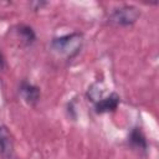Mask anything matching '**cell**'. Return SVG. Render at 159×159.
Returning a JSON list of instances; mask_svg holds the SVG:
<instances>
[{"label": "cell", "instance_id": "1", "mask_svg": "<svg viewBox=\"0 0 159 159\" xmlns=\"http://www.w3.org/2000/svg\"><path fill=\"white\" fill-rule=\"evenodd\" d=\"M83 46V35L81 32H71L53 37L50 42V48L58 56L66 60L76 57Z\"/></svg>", "mask_w": 159, "mask_h": 159}, {"label": "cell", "instance_id": "2", "mask_svg": "<svg viewBox=\"0 0 159 159\" xmlns=\"http://www.w3.org/2000/svg\"><path fill=\"white\" fill-rule=\"evenodd\" d=\"M140 10L134 5H122L114 7L107 16V24L117 27H128L137 22Z\"/></svg>", "mask_w": 159, "mask_h": 159}, {"label": "cell", "instance_id": "4", "mask_svg": "<svg viewBox=\"0 0 159 159\" xmlns=\"http://www.w3.org/2000/svg\"><path fill=\"white\" fill-rule=\"evenodd\" d=\"M127 144L133 149L137 150L139 153L145 154L148 152V140L145 134L143 133L140 127H133L129 133H128V138H127Z\"/></svg>", "mask_w": 159, "mask_h": 159}, {"label": "cell", "instance_id": "5", "mask_svg": "<svg viewBox=\"0 0 159 159\" xmlns=\"http://www.w3.org/2000/svg\"><path fill=\"white\" fill-rule=\"evenodd\" d=\"M12 34L15 35L16 40H19L20 45L24 47H30L36 41V32L35 30L27 24H17L12 29Z\"/></svg>", "mask_w": 159, "mask_h": 159}, {"label": "cell", "instance_id": "6", "mask_svg": "<svg viewBox=\"0 0 159 159\" xmlns=\"http://www.w3.org/2000/svg\"><path fill=\"white\" fill-rule=\"evenodd\" d=\"M120 103V97L118 93L112 92L108 96H103L101 99H98L96 103H93L94 112L97 114H103V113H109L114 112Z\"/></svg>", "mask_w": 159, "mask_h": 159}, {"label": "cell", "instance_id": "8", "mask_svg": "<svg viewBox=\"0 0 159 159\" xmlns=\"http://www.w3.org/2000/svg\"><path fill=\"white\" fill-rule=\"evenodd\" d=\"M30 5H31V7H32L35 11H37V10H40L42 6L47 5V2H46V1H34V2H31Z\"/></svg>", "mask_w": 159, "mask_h": 159}, {"label": "cell", "instance_id": "3", "mask_svg": "<svg viewBox=\"0 0 159 159\" xmlns=\"http://www.w3.org/2000/svg\"><path fill=\"white\" fill-rule=\"evenodd\" d=\"M19 94L26 104L35 107L41 98V89L27 80H22L19 84Z\"/></svg>", "mask_w": 159, "mask_h": 159}, {"label": "cell", "instance_id": "7", "mask_svg": "<svg viewBox=\"0 0 159 159\" xmlns=\"http://www.w3.org/2000/svg\"><path fill=\"white\" fill-rule=\"evenodd\" d=\"M0 155L11 159L14 155V137L5 124H0Z\"/></svg>", "mask_w": 159, "mask_h": 159}, {"label": "cell", "instance_id": "9", "mask_svg": "<svg viewBox=\"0 0 159 159\" xmlns=\"http://www.w3.org/2000/svg\"><path fill=\"white\" fill-rule=\"evenodd\" d=\"M5 66H6V58H5L4 53H2L1 50H0V70H4Z\"/></svg>", "mask_w": 159, "mask_h": 159}]
</instances>
